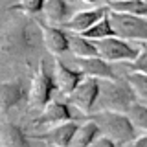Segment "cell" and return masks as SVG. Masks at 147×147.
<instances>
[{
  "instance_id": "cell-19",
  "label": "cell",
  "mask_w": 147,
  "mask_h": 147,
  "mask_svg": "<svg viewBox=\"0 0 147 147\" xmlns=\"http://www.w3.org/2000/svg\"><path fill=\"white\" fill-rule=\"evenodd\" d=\"M81 35H85L86 39H90V40H101V39H109V37H114V35H116V31H114V28H112V20H110V15L103 17L99 22H96V24L92 26L90 30H86L85 33H81Z\"/></svg>"
},
{
  "instance_id": "cell-20",
  "label": "cell",
  "mask_w": 147,
  "mask_h": 147,
  "mask_svg": "<svg viewBox=\"0 0 147 147\" xmlns=\"http://www.w3.org/2000/svg\"><path fill=\"white\" fill-rule=\"evenodd\" d=\"M44 6H46V0H18V2L11 4L7 9L15 13H22L26 17H37V15H42Z\"/></svg>"
},
{
  "instance_id": "cell-29",
  "label": "cell",
  "mask_w": 147,
  "mask_h": 147,
  "mask_svg": "<svg viewBox=\"0 0 147 147\" xmlns=\"http://www.w3.org/2000/svg\"><path fill=\"white\" fill-rule=\"evenodd\" d=\"M145 2H147V0H145Z\"/></svg>"
},
{
  "instance_id": "cell-30",
  "label": "cell",
  "mask_w": 147,
  "mask_h": 147,
  "mask_svg": "<svg viewBox=\"0 0 147 147\" xmlns=\"http://www.w3.org/2000/svg\"><path fill=\"white\" fill-rule=\"evenodd\" d=\"M107 2H109V0H107Z\"/></svg>"
},
{
  "instance_id": "cell-9",
  "label": "cell",
  "mask_w": 147,
  "mask_h": 147,
  "mask_svg": "<svg viewBox=\"0 0 147 147\" xmlns=\"http://www.w3.org/2000/svg\"><path fill=\"white\" fill-rule=\"evenodd\" d=\"M53 79H55V86L57 90L64 96H70L74 90L77 88V85L85 79L83 72L79 68H72L68 64H64L61 59L53 61Z\"/></svg>"
},
{
  "instance_id": "cell-6",
  "label": "cell",
  "mask_w": 147,
  "mask_h": 147,
  "mask_svg": "<svg viewBox=\"0 0 147 147\" xmlns=\"http://www.w3.org/2000/svg\"><path fill=\"white\" fill-rule=\"evenodd\" d=\"M99 88H101L99 79H96V77H85L77 85V88L68 96V103L74 105L79 112L88 116L96 109V103H98V98H99Z\"/></svg>"
},
{
  "instance_id": "cell-11",
  "label": "cell",
  "mask_w": 147,
  "mask_h": 147,
  "mask_svg": "<svg viewBox=\"0 0 147 147\" xmlns=\"http://www.w3.org/2000/svg\"><path fill=\"white\" fill-rule=\"evenodd\" d=\"M77 129H79V125L72 119V121L61 123V125L50 127L44 131V134H33L31 138L42 140L46 145H52V147H70Z\"/></svg>"
},
{
  "instance_id": "cell-15",
  "label": "cell",
  "mask_w": 147,
  "mask_h": 147,
  "mask_svg": "<svg viewBox=\"0 0 147 147\" xmlns=\"http://www.w3.org/2000/svg\"><path fill=\"white\" fill-rule=\"evenodd\" d=\"M0 144L2 147H30V140L17 123L4 121L0 129Z\"/></svg>"
},
{
  "instance_id": "cell-4",
  "label": "cell",
  "mask_w": 147,
  "mask_h": 147,
  "mask_svg": "<svg viewBox=\"0 0 147 147\" xmlns=\"http://www.w3.org/2000/svg\"><path fill=\"white\" fill-rule=\"evenodd\" d=\"M110 20L112 28L118 37L131 42H147V18L138 15H129V13H118L110 11Z\"/></svg>"
},
{
  "instance_id": "cell-3",
  "label": "cell",
  "mask_w": 147,
  "mask_h": 147,
  "mask_svg": "<svg viewBox=\"0 0 147 147\" xmlns=\"http://www.w3.org/2000/svg\"><path fill=\"white\" fill-rule=\"evenodd\" d=\"M53 90H57L55 86V79H53V72L50 74L46 70L44 61L39 63L37 72L31 77L30 83V98H28V105L33 110H42L46 105L52 101V94Z\"/></svg>"
},
{
  "instance_id": "cell-10",
  "label": "cell",
  "mask_w": 147,
  "mask_h": 147,
  "mask_svg": "<svg viewBox=\"0 0 147 147\" xmlns=\"http://www.w3.org/2000/svg\"><path fill=\"white\" fill-rule=\"evenodd\" d=\"M28 98H30V90H26L24 83L20 79L4 81L0 85V109L4 114L28 101Z\"/></svg>"
},
{
  "instance_id": "cell-27",
  "label": "cell",
  "mask_w": 147,
  "mask_h": 147,
  "mask_svg": "<svg viewBox=\"0 0 147 147\" xmlns=\"http://www.w3.org/2000/svg\"><path fill=\"white\" fill-rule=\"evenodd\" d=\"M125 147H134V144H129V145H125Z\"/></svg>"
},
{
  "instance_id": "cell-31",
  "label": "cell",
  "mask_w": 147,
  "mask_h": 147,
  "mask_svg": "<svg viewBox=\"0 0 147 147\" xmlns=\"http://www.w3.org/2000/svg\"><path fill=\"white\" fill-rule=\"evenodd\" d=\"M17 2H18V0H17Z\"/></svg>"
},
{
  "instance_id": "cell-17",
  "label": "cell",
  "mask_w": 147,
  "mask_h": 147,
  "mask_svg": "<svg viewBox=\"0 0 147 147\" xmlns=\"http://www.w3.org/2000/svg\"><path fill=\"white\" fill-rule=\"evenodd\" d=\"M99 134L101 132H99L98 123L92 121V119H86L85 123L79 125V129H77V132H76V136H74L70 147H90Z\"/></svg>"
},
{
  "instance_id": "cell-8",
  "label": "cell",
  "mask_w": 147,
  "mask_h": 147,
  "mask_svg": "<svg viewBox=\"0 0 147 147\" xmlns=\"http://www.w3.org/2000/svg\"><path fill=\"white\" fill-rule=\"evenodd\" d=\"M109 13H110V7L107 6V4L98 6V7L81 9V11L74 13V17L64 26H61V28H64V30L70 31V33H85L86 30H90L96 22H99L101 18L107 17Z\"/></svg>"
},
{
  "instance_id": "cell-2",
  "label": "cell",
  "mask_w": 147,
  "mask_h": 147,
  "mask_svg": "<svg viewBox=\"0 0 147 147\" xmlns=\"http://www.w3.org/2000/svg\"><path fill=\"white\" fill-rule=\"evenodd\" d=\"M88 119L98 123L101 136H107L118 147H125L136 140V129L125 112H112V110H99L88 114Z\"/></svg>"
},
{
  "instance_id": "cell-18",
  "label": "cell",
  "mask_w": 147,
  "mask_h": 147,
  "mask_svg": "<svg viewBox=\"0 0 147 147\" xmlns=\"http://www.w3.org/2000/svg\"><path fill=\"white\" fill-rule=\"evenodd\" d=\"M107 6L110 11L118 13H129V15H138L147 18V2L145 0H109Z\"/></svg>"
},
{
  "instance_id": "cell-24",
  "label": "cell",
  "mask_w": 147,
  "mask_h": 147,
  "mask_svg": "<svg viewBox=\"0 0 147 147\" xmlns=\"http://www.w3.org/2000/svg\"><path fill=\"white\" fill-rule=\"evenodd\" d=\"M90 147H118V145L114 144L110 138H107V136H98V138H96V142Z\"/></svg>"
},
{
  "instance_id": "cell-5",
  "label": "cell",
  "mask_w": 147,
  "mask_h": 147,
  "mask_svg": "<svg viewBox=\"0 0 147 147\" xmlns=\"http://www.w3.org/2000/svg\"><path fill=\"white\" fill-rule=\"evenodd\" d=\"M94 42L96 48H98V55L109 63H132L136 59L138 52H140V48L132 46L131 40H125L118 35L94 40Z\"/></svg>"
},
{
  "instance_id": "cell-28",
  "label": "cell",
  "mask_w": 147,
  "mask_h": 147,
  "mask_svg": "<svg viewBox=\"0 0 147 147\" xmlns=\"http://www.w3.org/2000/svg\"><path fill=\"white\" fill-rule=\"evenodd\" d=\"M48 147H52V145H48Z\"/></svg>"
},
{
  "instance_id": "cell-1",
  "label": "cell",
  "mask_w": 147,
  "mask_h": 147,
  "mask_svg": "<svg viewBox=\"0 0 147 147\" xmlns=\"http://www.w3.org/2000/svg\"><path fill=\"white\" fill-rule=\"evenodd\" d=\"M134 103H138V98L132 90L131 83L127 77H118V79H107L101 81L99 98L96 103L94 112L99 110H112V112H129V109Z\"/></svg>"
},
{
  "instance_id": "cell-25",
  "label": "cell",
  "mask_w": 147,
  "mask_h": 147,
  "mask_svg": "<svg viewBox=\"0 0 147 147\" xmlns=\"http://www.w3.org/2000/svg\"><path fill=\"white\" fill-rule=\"evenodd\" d=\"M134 147H147V134H144V136H138L134 142Z\"/></svg>"
},
{
  "instance_id": "cell-16",
  "label": "cell",
  "mask_w": 147,
  "mask_h": 147,
  "mask_svg": "<svg viewBox=\"0 0 147 147\" xmlns=\"http://www.w3.org/2000/svg\"><path fill=\"white\" fill-rule=\"evenodd\" d=\"M70 33V31H68ZM70 52L76 55L77 59L85 57H98V48L96 42L90 39H86L81 33H70Z\"/></svg>"
},
{
  "instance_id": "cell-21",
  "label": "cell",
  "mask_w": 147,
  "mask_h": 147,
  "mask_svg": "<svg viewBox=\"0 0 147 147\" xmlns=\"http://www.w3.org/2000/svg\"><path fill=\"white\" fill-rule=\"evenodd\" d=\"M131 123L134 125L136 131L147 132V103H134L127 112Z\"/></svg>"
},
{
  "instance_id": "cell-23",
  "label": "cell",
  "mask_w": 147,
  "mask_h": 147,
  "mask_svg": "<svg viewBox=\"0 0 147 147\" xmlns=\"http://www.w3.org/2000/svg\"><path fill=\"white\" fill-rule=\"evenodd\" d=\"M129 72H140L147 74V42H140V52L132 63H125Z\"/></svg>"
},
{
  "instance_id": "cell-22",
  "label": "cell",
  "mask_w": 147,
  "mask_h": 147,
  "mask_svg": "<svg viewBox=\"0 0 147 147\" xmlns=\"http://www.w3.org/2000/svg\"><path fill=\"white\" fill-rule=\"evenodd\" d=\"M127 81L131 83L132 90H134L138 99L147 101V74H140V72H129L125 74Z\"/></svg>"
},
{
  "instance_id": "cell-13",
  "label": "cell",
  "mask_w": 147,
  "mask_h": 147,
  "mask_svg": "<svg viewBox=\"0 0 147 147\" xmlns=\"http://www.w3.org/2000/svg\"><path fill=\"white\" fill-rule=\"evenodd\" d=\"M72 119L74 116H72V110L68 103H64V101H50L42 109L40 116L35 119V125L50 129L55 125H61V123L72 121Z\"/></svg>"
},
{
  "instance_id": "cell-14",
  "label": "cell",
  "mask_w": 147,
  "mask_h": 147,
  "mask_svg": "<svg viewBox=\"0 0 147 147\" xmlns=\"http://www.w3.org/2000/svg\"><path fill=\"white\" fill-rule=\"evenodd\" d=\"M42 17L48 24L64 26L74 17V7L70 0H46Z\"/></svg>"
},
{
  "instance_id": "cell-12",
  "label": "cell",
  "mask_w": 147,
  "mask_h": 147,
  "mask_svg": "<svg viewBox=\"0 0 147 147\" xmlns=\"http://www.w3.org/2000/svg\"><path fill=\"white\" fill-rule=\"evenodd\" d=\"M76 68H79L85 77H96L99 81L107 79H118V74L114 72L112 63L105 61L103 57H85L76 59Z\"/></svg>"
},
{
  "instance_id": "cell-26",
  "label": "cell",
  "mask_w": 147,
  "mask_h": 147,
  "mask_svg": "<svg viewBox=\"0 0 147 147\" xmlns=\"http://www.w3.org/2000/svg\"><path fill=\"white\" fill-rule=\"evenodd\" d=\"M81 2H85V4H98L99 0H81Z\"/></svg>"
},
{
  "instance_id": "cell-7",
  "label": "cell",
  "mask_w": 147,
  "mask_h": 147,
  "mask_svg": "<svg viewBox=\"0 0 147 147\" xmlns=\"http://www.w3.org/2000/svg\"><path fill=\"white\" fill-rule=\"evenodd\" d=\"M37 20H39V26H40L44 48L48 50L50 53L55 55V57H59V55H63L64 52H70V33H68L64 28L48 24L46 20H40V18H37Z\"/></svg>"
}]
</instances>
